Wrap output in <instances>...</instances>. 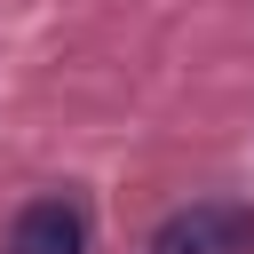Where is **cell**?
Segmentation results:
<instances>
[{
  "instance_id": "1",
  "label": "cell",
  "mask_w": 254,
  "mask_h": 254,
  "mask_svg": "<svg viewBox=\"0 0 254 254\" xmlns=\"http://www.w3.org/2000/svg\"><path fill=\"white\" fill-rule=\"evenodd\" d=\"M151 254H254V206H238V198L175 206L151 230Z\"/></svg>"
},
{
  "instance_id": "2",
  "label": "cell",
  "mask_w": 254,
  "mask_h": 254,
  "mask_svg": "<svg viewBox=\"0 0 254 254\" xmlns=\"http://www.w3.org/2000/svg\"><path fill=\"white\" fill-rule=\"evenodd\" d=\"M8 254H87V214L71 198H32L8 230Z\"/></svg>"
}]
</instances>
